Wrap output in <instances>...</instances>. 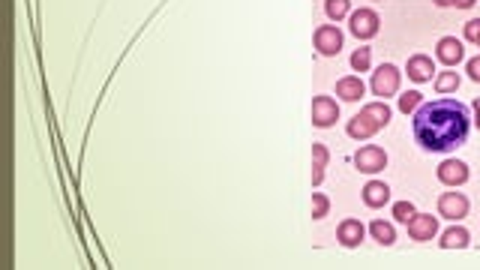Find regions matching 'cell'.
I'll use <instances>...</instances> for the list:
<instances>
[{
	"instance_id": "cell-8",
	"label": "cell",
	"mask_w": 480,
	"mask_h": 270,
	"mask_svg": "<svg viewBox=\"0 0 480 270\" xmlns=\"http://www.w3.org/2000/svg\"><path fill=\"white\" fill-rule=\"evenodd\" d=\"M408 234L417 243H426V240H433L438 234V219L435 216H426V213H414L408 219Z\"/></svg>"
},
{
	"instance_id": "cell-22",
	"label": "cell",
	"mask_w": 480,
	"mask_h": 270,
	"mask_svg": "<svg viewBox=\"0 0 480 270\" xmlns=\"http://www.w3.org/2000/svg\"><path fill=\"white\" fill-rule=\"evenodd\" d=\"M369 63H373V52L369 48H357L352 54V69H357V73H366Z\"/></svg>"
},
{
	"instance_id": "cell-28",
	"label": "cell",
	"mask_w": 480,
	"mask_h": 270,
	"mask_svg": "<svg viewBox=\"0 0 480 270\" xmlns=\"http://www.w3.org/2000/svg\"><path fill=\"white\" fill-rule=\"evenodd\" d=\"M474 123L480 129V99H474Z\"/></svg>"
},
{
	"instance_id": "cell-27",
	"label": "cell",
	"mask_w": 480,
	"mask_h": 270,
	"mask_svg": "<svg viewBox=\"0 0 480 270\" xmlns=\"http://www.w3.org/2000/svg\"><path fill=\"white\" fill-rule=\"evenodd\" d=\"M465 69H468V75H472V82H480V57H472V60H468Z\"/></svg>"
},
{
	"instance_id": "cell-21",
	"label": "cell",
	"mask_w": 480,
	"mask_h": 270,
	"mask_svg": "<svg viewBox=\"0 0 480 270\" xmlns=\"http://www.w3.org/2000/svg\"><path fill=\"white\" fill-rule=\"evenodd\" d=\"M420 105H423V96H420L417 93V90H408V93H403V96H399V112H414V108H420Z\"/></svg>"
},
{
	"instance_id": "cell-23",
	"label": "cell",
	"mask_w": 480,
	"mask_h": 270,
	"mask_svg": "<svg viewBox=\"0 0 480 270\" xmlns=\"http://www.w3.org/2000/svg\"><path fill=\"white\" fill-rule=\"evenodd\" d=\"M327 210H330L327 195H322V193H313V219H322V216H327Z\"/></svg>"
},
{
	"instance_id": "cell-3",
	"label": "cell",
	"mask_w": 480,
	"mask_h": 270,
	"mask_svg": "<svg viewBox=\"0 0 480 270\" xmlns=\"http://www.w3.org/2000/svg\"><path fill=\"white\" fill-rule=\"evenodd\" d=\"M354 165H357V172H363V174H378L387 168V153L375 144H366L354 153Z\"/></svg>"
},
{
	"instance_id": "cell-14",
	"label": "cell",
	"mask_w": 480,
	"mask_h": 270,
	"mask_svg": "<svg viewBox=\"0 0 480 270\" xmlns=\"http://www.w3.org/2000/svg\"><path fill=\"white\" fill-rule=\"evenodd\" d=\"M363 202L366 207H384L390 202V186L382 183V180H369L363 186Z\"/></svg>"
},
{
	"instance_id": "cell-10",
	"label": "cell",
	"mask_w": 480,
	"mask_h": 270,
	"mask_svg": "<svg viewBox=\"0 0 480 270\" xmlns=\"http://www.w3.org/2000/svg\"><path fill=\"white\" fill-rule=\"evenodd\" d=\"M438 213L444 219H463L468 213V198L463 193H444L438 198Z\"/></svg>"
},
{
	"instance_id": "cell-13",
	"label": "cell",
	"mask_w": 480,
	"mask_h": 270,
	"mask_svg": "<svg viewBox=\"0 0 480 270\" xmlns=\"http://www.w3.org/2000/svg\"><path fill=\"white\" fill-rule=\"evenodd\" d=\"M363 93H366V84L360 82L357 75H345V78H339L336 82V96L345 99V103H357Z\"/></svg>"
},
{
	"instance_id": "cell-17",
	"label": "cell",
	"mask_w": 480,
	"mask_h": 270,
	"mask_svg": "<svg viewBox=\"0 0 480 270\" xmlns=\"http://www.w3.org/2000/svg\"><path fill=\"white\" fill-rule=\"evenodd\" d=\"M369 232H373V237H375L382 246H390V243H393V240H396L393 225H390V223H384V219H375V223L369 225Z\"/></svg>"
},
{
	"instance_id": "cell-5",
	"label": "cell",
	"mask_w": 480,
	"mask_h": 270,
	"mask_svg": "<svg viewBox=\"0 0 480 270\" xmlns=\"http://www.w3.org/2000/svg\"><path fill=\"white\" fill-rule=\"evenodd\" d=\"M348 27H352V33L357 39H373L378 33V27H382V22H378V15L373 9H357V13H352V18H348Z\"/></svg>"
},
{
	"instance_id": "cell-18",
	"label": "cell",
	"mask_w": 480,
	"mask_h": 270,
	"mask_svg": "<svg viewBox=\"0 0 480 270\" xmlns=\"http://www.w3.org/2000/svg\"><path fill=\"white\" fill-rule=\"evenodd\" d=\"M442 246L444 249H463V246H468V232H465V228H447V232L442 234Z\"/></svg>"
},
{
	"instance_id": "cell-15",
	"label": "cell",
	"mask_w": 480,
	"mask_h": 270,
	"mask_svg": "<svg viewBox=\"0 0 480 270\" xmlns=\"http://www.w3.org/2000/svg\"><path fill=\"white\" fill-rule=\"evenodd\" d=\"M363 234H366V228L360 225V219H345L343 225H339V243L343 246H360V240H363Z\"/></svg>"
},
{
	"instance_id": "cell-24",
	"label": "cell",
	"mask_w": 480,
	"mask_h": 270,
	"mask_svg": "<svg viewBox=\"0 0 480 270\" xmlns=\"http://www.w3.org/2000/svg\"><path fill=\"white\" fill-rule=\"evenodd\" d=\"M414 213H417V210H414L412 202H396V204H393V216L399 219V223H408V219H412Z\"/></svg>"
},
{
	"instance_id": "cell-12",
	"label": "cell",
	"mask_w": 480,
	"mask_h": 270,
	"mask_svg": "<svg viewBox=\"0 0 480 270\" xmlns=\"http://www.w3.org/2000/svg\"><path fill=\"white\" fill-rule=\"evenodd\" d=\"M408 78L417 84H423V82H433V73H435V66H433V57H426V54H414V57H408Z\"/></svg>"
},
{
	"instance_id": "cell-1",
	"label": "cell",
	"mask_w": 480,
	"mask_h": 270,
	"mask_svg": "<svg viewBox=\"0 0 480 270\" xmlns=\"http://www.w3.org/2000/svg\"><path fill=\"white\" fill-rule=\"evenodd\" d=\"M414 138L423 150L450 153L468 138V108L453 96L423 103L414 114Z\"/></svg>"
},
{
	"instance_id": "cell-26",
	"label": "cell",
	"mask_w": 480,
	"mask_h": 270,
	"mask_svg": "<svg viewBox=\"0 0 480 270\" xmlns=\"http://www.w3.org/2000/svg\"><path fill=\"white\" fill-rule=\"evenodd\" d=\"M438 6H456V9H472L477 0H435Z\"/></svg>"
},
{
	"instance_id": "cell-25",
	"label": "cell",
	"mask_w": 480,
	"mask_h": 270,
	"mask_svg": "<svg viewBox=\"0 0 480 270\" xmlns=\"http://www.w3.org/2000/svg\"><path fill=\"white\" fill-rule=\"evenodd\" d=\"M465 39H468V43H474V45H480V18H472V22L465 24Z\"/></svg>"
},
{
	"instance_id": "cell-20",
	"label": "cell",
	"mask_w": 480,
	"mask_h": 270,
	"mask_svg": "<svg viewBox=\"0 0 480 270\" xmlns=\"http://www.w3.org/2000/svg\"><path fill=\"white\" fill-rule=\"evenodd\" d=\"M459 87V73H442L435 78V90L438 93H450V90Z\"/></svg>"
},
{
	"instance_id": "cell-7",
	"label": "cell",
	"mask_w": 480,
	"mask_h": 270,
	"mask_svg": "<svg viewBox=\"0 0 480 270\" xmlns=\"http://www.w3.org/2000/svg\"><path fill=\"white\" fill-rule=\"evenodd\" d=\"M336 120H339V105H336V99H330V96H315V99H313V126L327 129V126H333Z\"/></svg>"
},
{
	"instance_id": "cell-19",
	"label": "cell",
	"mask_w": 480,
	"mask_h": 270,
	"mask_svg": "<svg viewBox=\"0 0 480 270\" xmlns=\"http://www.w3.org/2000/svg\"><path fill=\"white\" fill-rule=\"evenodd\" d=\"M348 9H352V0H324V13H327V18H333V22L345 18Z\"/></svg>"
},
{
	"instance_id": "cell-11",
	"label": "cell",
	"mask_w": 480,
	"mask_h": 270,
	"mask_svg": "<svg viewBox=\"0 0 480 270\" xmlns=\"http://www.w3.org/2000/svg\"><path fill=\"white\" fill-rule=\"evenodd\" d=\"M438 180L447 186H463L468 180V165L459 163V159H444V163L438 165Z\"/></svg>"
},
{
	"instance_id": "cell-2",
	"label": "cell",
	"mask_w": 480,
	"mask_h": 270,
	"mask_svg": "<svg viewBox=\"0 0 480 270\" xmlns=\"http://www.w3.org/2000/svg\"><path fill=\"white\" fill-rule=\"evenodd\" d=\"M390 123V105L384 103H369L363 112L348 120V135L352 138H373L378 129Z\"/></svg>"
},
{
	"instance_id": "cell-6",
	"label": "cell",
	"mask_w": 480,
	"mask_h": 270,
	"mask_svg": "<svg viewBox=\"0 0 480 270\" xmlns=\"http://www.w3.org/2000/svg\"><path fill=\"white\" fill-rule=\"evenodd\" d=\"M315 48H318V54H324V57H333L343 52V33H339V27L336 24H322L315 30Z\"/></svg>"
},
{
	"instance_id": "cell-4",
	"label": "cell",
	"mask_w": 480,
	"mask_h": 270,
	"mask_svg": "<svg viewBox=\"0 0 480 270\" xmlns=\"http://www.w3.org/2000/svg\"><path fill=\"white\" fill-rule=\"evenodd\" d=\"M396 90H399V69L393 63H382L373 73V93L387 99V96H393Z\"/></svg>"
},
{
	"instance_id": "cell-16",
	"label": "cell",
	"mask_w": 480,
	"mask_h": 270,
	"mask_svg": "<svg viewBox=\"0 0 480 270\" xmlns=\"http://www.w3.org/2000/svg\"><path fill=\"white\" fill-rule=\"evenodd\" d=\"M324 165H327V147L324 144H313V186H318L324 180Z\"/></svg>"
},
{
	"instance_id": "cell-9",
	"label": "cell",
	"mask_w": 480,
	"mask_h": 270,
	"mask_svg": "<svg viewBox=\"0 0 480 270\" xmlns=\"http://www.w3.org/2000/svg\"><path fill=\"white\" fill-rule=\"evenodd\" d=\"M435 57L442 60L444 66H456V63H463L465 48H463V43H459L456 36H442V39H438V48H435Z\"/></svg>"
}]
</instances>
